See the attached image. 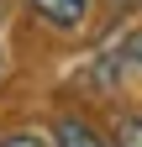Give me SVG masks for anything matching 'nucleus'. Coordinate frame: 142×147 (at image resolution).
Here are the masks:
<instances>
[{
	"mask_svg": "<svg viewBox=\"0 0 142 147\" xmlns=\"http://www.w3.org/2000/svg\"><path fill=\"white\" fill-rule=\"evenodd\" d=\"M26 5L37 11L47 26H58V32H74L84 16H90V0H26Z\"/></svg>",
	"mask_w": 142,
	"mask_h": 147,
	"instance_id": "f257e3e1",
	"label": "nucleus"
},
{
	"mask_svg": "<svg viewBox=\"0 0 142 147\" xmlns=\"http://www.w3.org/2000/svg\"><path fill=\"white\" fill-rule=\"evenodd\" d=\"M53 142H58V147H105L84 121H58V137H53Z\"/></svg>",
	"mask_w": 142,
	"mask_h": 147,
	"instance_id": "f03ea898",
	"label": "nucleus"
},
{
	"mask_svg": "<svg viewBox=\"0 0 142 147\" xmlns=\"http://www.w3.org/2000/svg\"><path fill=\"white\" fill-rule=\"evenodd\" d=\"M111 147H142V121H137V116L116 121V137H111Z\"/></svg>",
	"mask_w": 142,
	"mask_h": 147,
	"instance_id": "7ed1b4c3",
	"label": "nucleus"
},
{
	"mask_svg": "<svg viewBox=\"0 0 142 147\" xmlns=\"http://www.w3.org/2000/svg\"><path fill=\"white\" fill-rule=\"evenodd\" d=\"M0 147H58V142H47V137H37V131H16V137H5Z\"/></svg>",
	"mask_w": 142,
	"mask_h": 147,
	"instance_id": "20e7f679",
	"label": "nucleus"
},
{
	"mask_svg": "<svg viewBox=\"0 0 142 147\" xmlns=\"http://www.w3.org/2000/svg\"><path fill=\"white\" fill-rule=\"evenodd\" d=\"M121 58H126V63H142V32H132L126 42H121Z\"/></svg>",
	"mask_w": 142,
	"mask_h": 147,
	"instance_id": "39448f33",
	"label": "nucleus"
}]
</instances>
